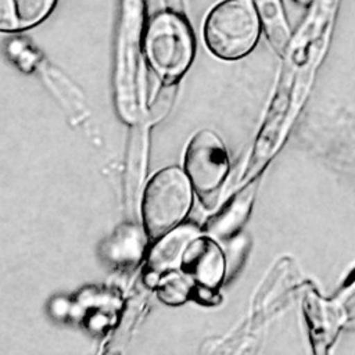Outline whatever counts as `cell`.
Returning <instances> with one entry per match:
<instances>
[{
    "instance_id": "cell-13",
    "label": "cell",
    "mask_w": 355,
    "mask_h": 355,
    "mask_svg": "<svg viewBox=\"0 0 355 355\" xmlns=\"http://www.w3.org/2000/svg\"><path fill=\"white\" fill-rule=\"evenodd\" d=\"M297 6H300V7H308L311 3H312V0H293Z\"/></svg>"
},
{
    "instance_id": "cell-8",
    "label": "cell",
    "mask_w": 355,
    "mask_h": 355,
    "mask_svg": "<svg viewBox=\"0 0 355 355\" xmlns=\"http://www.w3.org/2000/svg\"><path fill=\"white\" fill-rule=\"evenodd\" d=\"M198 234L201 233L197 226L180 223L157 239L158 241L151 247L147 259L148 276H154L159 280L164 273L179 268L186 247Z\"/></svg>"
},
{
    "instance_id": "cell-9",
    "label": "cell",
    "mask_w": 355,
    "mask_h": 355,
    "mask_svg": "<svg viewBox=\"0 0 355 355\" xmlns=\"http://www.w3.org/2000/svg\"><path fill=\"white\" fill-rule=\"evenodd\" d=\"M57 0H0V32H21L43 22Z\"/></svg>"
},
{
    "instance_id": "cell-10",
    "label": "cell",
    "mask_w": 355,
    "mask_h": 355,
    "mask_svg": "<svg viewBox=\"0 0 355 355\" xmlns=\"http://www.w3.org/2000/svg\"><path fill=\"white\" fill-rule=\"evenodd\" d=\"M254 4L269 43L280 57H284L290 46L291 31L282 1L254 0Z\"/></svg>"
},
{
    "instance_id": "cell-7",
    "label": "cell",
    "mask_w": 355,
    "mask_h": 355,
    "mask_svg": "<svg viewBox=\"0 0 355 355\" xmlns=\"http://www.w3.org/2000/svg\"><path fill=\"white\" fill-rule=\"evenodd\" d=\"M259 176H254L214 214L204 226V234L215 240H227L233 237L247 222L255 202Z\"/></svg>"
},
{
    "instance_id": "cell-1",
    "label": "cell",
    "mask_w": 355,
    "mask_h": 355,
    "mask_svg": "<svg viewBox=\"0 0 355 355\" xmlns=\"http://www.w3.org/2000/svg\"><path fill=\"white\" fill-rule=\"evenodd\" d=\"M262 24L254 0H222L207 14L202 36L207 49L226 61L248 55L258 44Z\"/></svg>"
},
{
    "instance_id": "cell-6",
    "label": "cell",
    "mask_w": 355,
    "mask_h": 355,
    "mask_svg": "<svg viewBox=\"0 0 355 355\" xmlns=\"http://www.w3.org/2000/svg\"><path fill=\"white\" fill-rule=\"evenodd\" d=\"M180 269L196 286L218 290L226 275V257L214 237L198 234L186 247Z\"/></svg>"
},
{
    "instance_id": "cell-3",
    "label": "cell",
    "mask_w": 355,
    "mask_h": 355,
    "mask_svg": "<svg viewBox=\"0 0 355 355\" xmlns=\"http://www.w3.org/2000/svg\"><path fill=\"white\" fill-rule=\"evenodd\" d=\"M193 204V186L187 173L178 166H168L157 172L147 183L141 218L146 234L157 240L187 216Z\"/></svg>"
},
{
    "instance_id": "cell-4",
    "label": "cell",
    "mask_w": 355,
    "mask_h": 355,
    "mask_svg": "<svg viewBox=\"0 0 355 355\" xmlns=\"http://www.w3.org/2000/svg\"><path fill=\"white\" fill-rule=\"evenodd\" d=\"M230 171L223 140L212 130L197 132L184 153V172L202 207L212 211L222 196Z\"/></svg>"
},
{
    "instance_id": "cell-12",
    "label": "cell",
    "mask_w": 355,
    "mask_h": 355,
    "mask_svg": "<svg viewBox=\"0 0 355 355\" xmlns=\"http://www.w3.org/2000/svg\"><path fill=\"white\" fill-rule=\"evenodd\" d=\"M193 280L186 276L183 272H166L164 273L158 283H157V291L159 298L171 305H179L184 302L190 295H193L194 290Z\"/></svg>"
},
{
    "instance_id": "cell-5",
    "label": "cell",
    "mask_w": 355,
    "mask_h": 355,
    "mask_svg": "<svg viewBox=\"0 0 355 355\" xmlns=\"http://www.w3.org/2000/svg\"><path fill=\"white\" fill-rule=\"evenodd\" d=\"M302 313L313 352L316 355L327 354L344 324L343 308L337 302L322 297L316 288L306 287L302 295Z\"/></svg>"
},
{
    "instance_id": "cell-11",
    "label": "cell",
    "mask_w": 355,
    "mask_h": 355,
    "mask_svg": "<svg viewBox=\"0 0 355 355\" xmlns=\"http://www.w3.org/2000/svg\"><path fill=\"white\" fill-rule=\"evenodd\" d=\"M146 243L144 232L139 226L123 225L105 243L104 254L115 263H132L141 258Z\"/></svg>"
},
{
    "instance_id": "cell-2",
    "label": "cell",
    "mask_w": 355,
    "mask_h": 355,
    "mask_svg": "<svg viewBox=\"0 0 355 355\" xmlns=\"http://www.w3.org/2000/svg\"><path fill=\"white\" fill-rule=\"evenodd\" d=\"M194 51V33L183 14L165 10L150 19L144 35V53L157 75L166 80L180 78L189 69Z\"/></svg>"
}]
</instances>
